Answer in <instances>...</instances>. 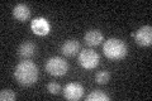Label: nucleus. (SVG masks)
I'll return each mask as SVG.
<instances>
[{
	"label": "nucleus",
	"instance_id": "nucleus-1",
	"mask_svg": "<svg viewBox=\"0 0 152 101\" xmlns=\"http://www.w3.org/2000/svg\"><path fill=\"white\" fill-rule=\"evenodd\" d=\"M38 67L36 66L34 62L29 60H23L17 65L14 70V77L18 81V84L29 86L37 82L38 80Z\"/></svg>",
	"mask_w": 152,
	"mask_h": 101
},
{
	"label": "nucleus",
	"instance_id": "nucleus-2",
	"mask_svg": "<svg viewBox=\"0 0 152 101\" xmlns=\"http://www.w3.org/2000/svg\"><path fill=\"white\" fill-rule=\"evenodd\" d=\"M103 52L107 58L112 61H121L128 53L127 44L118 38H109L103 46Z\"/></svg>",
	"mask_w": 152,
	"mask_h": 101
},
{
	"label": "nucleus",
	"instance_id": "nucleus-3",
	"mask_svg": "<svg viewBox=\"0 0 152 101\" xmlns=\"http://www.w3.org/2000/svg\"><path fill=\"white\" fill-rule=\"evenodd\" d=\"M69 70V65L61 57H51L46 62V71L52 76H64Z\"/></svg>",
	"mask_w": 152,
	"mask_h": 101
},
{
	"label": "nucleus",
	"instance_id": "nucleus-4",
	"mask_svg": "<svg viewBox=\"0 0 152 101\" xmlns=\"http://www.w3.org/2000/svg\"><path fill=\"white\" fill-rule=\"evenodd\" d=\"M79 63L80 66L85 70H94L96 68V66L99 65V61H100V57L93 49H84L79 53Z\"/></svg>",
	"mask_w": 152,
	"mask_h": 101
},
{
	"label": "nucleus",
	"instance_id": "nucleus-5",
	"mask_svg": "<svg viewBox=\"0 0 152 101\" xmlns=\"http://www.w3.org/2000/svg\"><path fill=\"white\" fill-rule=\"evenodd\" d=\"M132 37L134 38L136 43H138L142 47H148L152 44V28L151 25H143L138 31L132 33Z\"/></svg>",
	"mask_w": 152,
	"mask_h": 101
},
{
	"label": "nucleus",
	"instance_id": "nucleus-6",
	"mask_svg": "<svg viewBox=\"0 0 152 101\" xmlns=\"http://www.w3.org/2000/svg\"><path fill=\"white\" fill-rule=\"evenodd\" d=\"M84 95V87L77 82L67 84L64 89V97L70 101L80 100Z\"/></svg>",
	"mask_w": 152,
	"mask_h": 101
},
{
	"label": "nucleus",
	"instance_id": "nucleus-7",
	"mask_svg": "<svg viewBox=\"0 0 152 101\" xmlns=\"http://www.w3.org/2000/svg\"><path fill=\"white\" fill-rule=\"evenodd\" d=\"M31 28L37 36H47L51 31V25L46 18H34L31 23Z\"/></svg>",
	"mask_w": 152,
	"mask_h": 101
},
{
	"label": "nucleus",
	"instance_id": "nucleus-8",
	"mask_svg": "<svg viewBox=\"0 0 152 101\" xmlns=\"http://www.w3.org/2000/svg\"><path fill=\"white\" fill-rule=\"evenodd\" d=\"M104 37H103V33L98 29H91V31H88L84 36V41L88 46L90 47H95V46H99L100 43L103 42Z\"/></svg>",
	"mask_w": 152,
	"mask_h": 101
},
{
	"label": "nucleus",
	"instance_id": "nucleus-9",
	"mask_svg": "<svg viewBox=\"0 0 152 101\" xmlns=\"http://www.w3.org/2000/svg\"><path fill=\"white\" fill-rule=\"evenodd\" d=\"M37 52V47L32 42H24L22 43L18 48V56L22 60H29L31 57Z\"/></svg>",
	"mask_w": 152,
	"mask_h": 101
},
{
	"label": "nucleus",
	"instance_id": "nucleus-10",
	"mask_svg": "<svg viewBox=\"0 0 152 101\" xmlns=\"http://www.w3.org/2000/svg\"><path fill=\"white\" fill-rule=\"evenodd\" d=\"M80 51V43L79 41L76 39H69L66 41L62 47H61V52H62L64 56H67V57H74L79 53Z\"/></svg>",
	"mask_w": 152,
	"mask_h": 101
},
{
	"label": "nucleus",
	"instance_id": "nucleus-11",
	"mask_svg": "<svg viewBox=\"0 0 152 101\" xmlns=\"http://www.w3.org/2000/svg\"><path fill=\"white\" fill-rule=\"evenodd\" d=\"M13 17L18 22H27L31 18V9L26 4H18L13 9Z\"/></svg>",
	"mask_w": 152,
	"mask_h": 101
},
{
	"label": "nucleus",
	"instance_id": "nucleus-12",
	"mask_svg": "<svg viewBox=\"0 0 152 101\" xmlns=\"http://www.w3.org/2000/svg\"><path fill=\"white\" fill-rule=\"evenodd\" d=\"M86 100L88 101H109L110 97L105 92H103L102 90H94L86 96Z\"/></svg>",
	"mask_w": 152,
	"mask_h": 101
},
{
	"label": "nucleus",
	"instance_id": "nucleus-13",
	"mask_svg": "<svg viewBox=\"0 0 152 101\" xmlns=\"http://www.w3.org/2000/svg\"><path fill=\"white\" fill-rule=\"evenodd\" d=\"M109 80H110V73L108 71H99L95 75V81L99 85H105L109 82Z\"/></svg>",
	"mask_w": 152,
	"mask_h": 101
},
{
	"label": "nucleus",
	"instance_id": "nucleus-14",
	"mask_svg": "<svg viewBox=\"0 0 152 101\" xmlns=\"http://www.w3.org/2000/svg\"><path fill=\"white\" fill-rule=\"evenodd\" d=\"M17 99V95L12 90H1L0 91V100L1 101H13Z\"/></svg>",
	"mask_w": 152,
	"mask_h": 101
},
{
	"label": "nucleus",
	"instance_id": "nucleus-15",
	"mask_svg": "<svg viewBox=\"0 0 152 101\" xmlns=\"http://www.w3.org/2000/svg\"><path fill=\"white\" fill-rule=\"evenodd\" d=\"M47 91L52 95H57L61 91V86L57 82H50L48 85H47Z\"/></svg>",
	"mask_w": 152,
	"mask_h": 101
}]
</instances>
